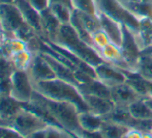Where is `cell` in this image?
Returning a JSON list of instances; mask_svg holds the SVG:
<instances>
[{
    "label": "cell",
    "mask_w": 152,
    "mask_h": 138,
    "mask_svg": "<svg viewBox=\"0 0 152 138\" xmlns=\"http://www.w3.org/2000/svg\"><path fill=\"white\" fill-rule=\"evenodd\" d=\"M33 86L38 94L46 98L60 102L72 103L78 107L80 112L89 111L84 97L74 84L55 78L53 80L33 83Z\"/></svg>",
    "instance_id": "1"
},
{
    "label": "cell",
    "mask_w": 152,
    "mask_h": 138,
    "mask_svg": "<svg viewBox=\"0 0 152 138\" xmlns=\"http://www.w3.org/2000/svg\"><path fill=\"white\" fill-rule=\"evenodd\" d=\"M54 43L67 49L68 51L74 53L77 57L87 62L93 68L104 61L102 56L99 55V53L95 50V48L85 43L78 35L76 30L70 24L61 25L59 33Z\"/></svg>",
    "instance_id": "2"
},
{
    "label": "cell",
    "mask_w": 152,
    "mask_h": 138,
    "mask_svg": "<svg viewBox=\"0 0 152 138\" xmlns=\"http://www.w3.org/2000/svg\"><path fill=\"white\" fill-rule=\"evenodd\" d=\"M34 97L38 99L51 112L55 120L59 123V125L68 132L80 134L82 128L79 123V113L80 110L78 107L72 103L68 102H60V101H55L48 99L46 97L38 94L36 90H34Z\"/></svg>",
    "instance_id": "3"
},
{
    "label": "cell",
    "mask_w": 152,
    "mask_h": 138,
    "mask_svg": "<svg viewBox=\"0 0 152 138\" xmlns=\"http://www.w3.org/2000/svg\"><path fill=\"white\" fill-rule=\"evenodd\" d=\"M97 13H104L120 24L137 33L140 27L139 20L124 6L120 0H98L95 3Z\"/></svg>",
    "instance_id": "4"
},
{
    "label": "cell",
    "mask_w": 152,
    "mask_h": 138,
    "mask_svg": "<svg viewBox=\"0 0 152 138\" xmlns=\"http://www.w3.org/2000/svg\"><path fill=\"white\" fill-rule=\"evenodd\" d=\"M26 25L20 10L15 3L0 4V26L5 38H16Z\"/></svg>",
    "instance_id": "5"
},
{
    "label": "cell",
    "mask_w": 152,
    "mask_h": 138,
    "mask_svg": "<svg viewBox=\"0 0 152 138\" xmlns=\"http://www.w3.org/2000/svg\"><path fill=\"white\" fill-rule=\"evenodd\" d=\"M34 86L28 71L15 70L10 77V97L19 102H30L34 94Z\"/></svg>",
    "instance_id": "6"
},
{
    "label": "cell",
    "mask_w": 152,
    "mask_h": 138,
    "mask_svg": "<svg viewBox=\"0 0 152 138\" xmlns=\"http://www.w3.org/2000/svg\"><path fill=\"white\" fill-rule=\"evenodd\" d=\"M10 126L16 129L23 136L27 137L35 131L48 128L49 125L40 117H38L36 114H34L33 112L23 107L22 110L10 122Z\"/></svg>",
    "instance_id": "7"
},
{
    "label": "cell",
    "mask_w": 152,
    "mask_h": 138,
    "mask_svg": "<svg viewBox=\"0 0 152 138\" xmlns=\"http://www.w3.org/2000/svg\"><path fill=\"white\" fill-rule=\"evenodd\" d=\"M122 31H123V35H122V43L120 45L122 55L129 66L130 71L137 72L142 50L137 42L136 35L129 28L122 25Z\"/></svg>",
    "instance_id": "8"
},
{
    "label": "cell",
    "mask_w": 152,
    "mask_h": 138,
    "mask_svg": "<svg viewBox=\"0 0 152 138\" xmlns=\"http://www.w3.org/2000/svg\"><path fill=\"white\" fill-rule=\"evenodd\" d=\"M94 71H95L96 78L106 85H108L109 87H112V86L126 81L125 73L109 62H102L94 68Z\"/></svg>",
    "instance_id": "9"
},
{
    "label": "cell",
    "mask_w": 152,
    "mask_h": 138,
    "mask_svg": "<svg viewBox=\"0 0 152 138\" xmlns=\"http://www.w3.org/2000/svg\"><path fill=\"white\" fill-rule=\"evenodd\" d=\"M28 73L33 83L53 80L56 78L52 66L40 55V53L34 55L30 68L28 69Z\"/></svg>",
    "instance_id": "10"
},
{
    "label": "cell",
    "mask_w": 152,
    "mask_h": 138,
    "mask_svg": "<svg viewBox=\"0 0 152 138\" xmlns=\"http://www.w3.org/2000/svg\"><path fill=\"white\" fill-rule=\"evenodd\" d=\"M97 17L99 20L100 29L109 36V38L113 44L120 47L122 43V35H123L122 24L117 22L111 17H109L108 15L104 14V13L98 12Z\"/></svg>",
    "instance_id": "11"
},
{
    "label": "cell",
    "mask_w": 152,
    "mask_h": 138,
    "mask_svg": "<svg viewBox=\"0 0 152 138\" xmlns=\"http://www.w3.org/2000/svg\"><path fill=\"white\" fill-rule=\"evenodd\" d=\"M40 23H42V38H45L44 41L55 42L62 24L49 7L40 12Z\"/></svg>",
    "instance_id": "12"
},
{
    "label": "cell",
    "mask_w": 152,
    "mask_h": 138,
    "mask_svg": "<svg viewBox=\"0 0 152 138\" xmlns=\"http://www.w3.org/2000/svg\"><path fill=\"white\" fill-rule=\"evenodd\" d=\"M15 4L18 6L24 18L25 22L33 28L35 32L42 38V23H40V13L36 10L28 2V0H16Z\"/></svg>",
    "instance_id": "13"
},
{
    "label": "cell",
    "mask_w": 152,
    "mask_h": 138,
    "mask_svg": "<svg viewBox=\"0 0 152 138\" xmlns=\"http://www.w3.org/2000/svg\"><path fill=\"white\" fill-rule=\"evenodd\" d=\"M112 92V100L116 105L120 106H127L132 102L141 99V97L137 94V92L126 82L117 84L111 87Z\"/></svg>",
    "instance_id": "14"
},
{
    "label": "cell",
    "mask_w": 152,
    "mask_h": 138,
    "mask_svg": "<svg viewBox=\"0 0 152 138\" xmlns=\"http://www.w3.org/2000/svg\"><path fill=\"white\" fill-rule=\"evenodd\" d=\"M83 97H84L85 102L88 106L89 111L97 114L102 117L108 115L116 106V104L112 99L91 96V94H84Z\"/></svg>",
    "instance_id": "15"
},
{
    "label": "cell",
    "mask_w": 152,
    "mask_h": 138,
    "mask_svg": "<svg viewBox=\"0 0 152 138\" xmlns=\"http://www.w3.org/2000/svg\"><path fill=\"white\" fill-rule=\"evenodd\" d=\"M99 55L106 62L113 64L119 70L123 71V72H132L128 64L124 60L120 47L117 45L110 43L108 46H106L102 50L99 51Z\"/></svg>",
    "instance_id": "16"
},
{
    "label": "cell",
    "mask_w": 152,
    "mask_h": 138,
    "mask_svg": "<svg viewBox=\"0 0 152 138\" xmlns=\"http://www.w3.org/2000/svg\"><path fill=\"white\" fill-rule=\"evenodd\" d=\"M22 109V102L10 96L0 97V120L4 125H10Z\"/></svg>",
    "instance_id": "17"
},
{
    "label": "cell",
    "mask_w": 152,
    "mask_h": 138,
    "mask_svg": "<svg viewBox=\"0 0 152 138\" xmlns=\"http://www.w3.org/2000/svg\"><path fill=\"white\" fill-rule=\"evenodd\" d=\"M38 53H40V55L50 63V66H52L53 71H54L55 75H56V78L66 81V82H69L78 87V80L76 78V74H75V72L72 69L66 66L65 64L61 63L60 61H58L57 59H55L54 57L47 54V53L44 52H38Z\"/></svg>",
    "instance_id": "18"
},
{
    "label": "cell",
    "mask_w": 152,
    "mask_h": 138,
    "mask_svg": "<svg viewBox=\"0 0 152 138\" xmlns=\"http://www.w3.org/2000/svg\"><path fill=\"white\" fill-rule=\"evenodd\" d=\"M10 59L0 53V96L7 97L10 94V77L15 72Z\"/></svg>",
    "instance_id": "19"
},
{
    "label": "cell",
    "mask_w": 152,
    "mask_h": 138,
    "mask_svg": "<svg viewBox=\"0 0 152 138\" xmlns=\"http://www.w3.org/2000/svg\"><path fill=\"white\" fill-rule=\"evenodd\" d=\"M79 90L81 94H91V96L102 97V98L112 99V92H111V87L102 83L97 78H92L90 81L87 83L82 84L79 86Z\"/></svg>",
    "instance_id": "20"
},
{
    "label": "cell",
    "mask_w": 152,
    "mask_h": 138,
    "mask_svg": "<svg viewBox=\"0 0 152 138\" xmlns=\"http://www.w3.org/2000/svg\"><path fill=\"white\" fill-rule=\"evenodd\" d=\"M140 27L137 33H134L141 50H144L152 45V18L139 20Z\"/></svg>",
    "instance_id": "21"
},
{
    "label": "cell",
    "mask_w": 152,
    "mask_h": 138,
    "mask_svg": "<svg viewBox=\"0 0 152 138\" xmlns=\"http://www.w3.org/2000/svg\"><path fill=\"white\" fill-rule=\"evenodd\" d=\"M104 120V117L90 111H83L79 113V123L82 130L84 131H89V132L100 131Z\"/></svg>",
    "instance_id": "22"
},
{
    "label": "cell",
    "mask_w": 152,
    "mask_h": 138,
    "mask_svg": "<svg viewBox=\"0 0 152 138\" xmlns=\"http://www.w3.org/2000/svg\"><path fill=\"white\" fill-rule=\"evenodd\" d=\"M129 129L130 128L124 126V125L104 120L100 132L102 133L104 138H124L126 133L129 131Z\"/></svg>",
    "instance_id": "23"
},
{
    "label": "cell",
    "mask_w": 152,
    "mask_h": 138,
    "mask_svg": "<svg viewBox=\"0 0 152 138\" xmlns=\"http://www.w3.org/2000/svg\"><path fill=\"white\" fill-rule=\"evenodd\" d=\"M123 4L138 20H142V19H146V18H152L151 2L125 1Z\"/></svg>",
    "instance_id": "24"
},
{
    "label": "cell",
    "mask_w": 152,
    "mask_h": 138,
    "mask_svg": "<svg viewBox=\"0 0 152 138\" xmlns=\"http://www.w3.org/2000/svg\"><path fill=\"white\" fill-rule=\"evenodd\" d=\"M130 115L136 120H152V109L143 98L128 105Z\"/></svg>",
    "instance_id": "25"
},
{
    "label": "cell",
    "mask_w": 152,
    "mask_h": 138,
    "mask_svg": "<svg viewBox=\"0 0 152 138\" xmlns=\"http://www.w3.org/2000/svg\"><path fill=\"white\" fill-rule=\"evenodd\" d=\"M33 57L34 54L30 51V49H26V50L19 51V52L12 54L10 56V59L12 62L16 70L28 71Z\"/></svg>",
    "instance_id": "26"
},
{
    "label": "cell",
    "mask_w": 152,
    "mask_h": 138,
    "mask_svg": "<svg viewBox=\"0 0 152 138\" xmlns=\"http://www.w3.org/2000/svg\"><path fill=\"white\" fill-rule=\"evenodd\" d=\"M49 8L54 14V16L59 20V22L63 24H69L74 8L63 3H52Z\"/></svg>",
    "instance_id": "27"
},
{
    "label": "cell",
    "mask_w": 152,
    "mask_h": 138,
    "mask_svg": "<svg viewBox=\"0 0 152 138\" xmlns=\"http://www.w3.org/2000/svg\"><path fill=\"white\" fill-rule=\"evenodd\" d=\"M69 24L72 25V28H74V29L76 30L77 33H78V35L80 36V38H82V40L84 41L85 43H87L88 45H90V46L93 47V42H92V34L86 29V28L84 27V25L82 24V22H81L80 18H79L78 13H77L76 10H74V12H72V19H70V23H69ZM93 48H94V47H93Z\"/></svg>",
    "instance_id": "28"
},
{
    "label": "cell",
    "mask_w": 152,
    "mask_h": 138,
    "mask_svg": "<svg viewBox=\"0 0 152 138\" xmlns=\"http://www.w3.org/2000/svg\"><path fill=\"white\" fill-rule=\"evenodd\" d=\"M77 13H78V16L80 18L81 22H82V24L84 25V27L91 34H93L94 32H96L97 30L100 29V24L97 15L89 14V13L81 12V10H77Z\"/></svg>",
    "instance_id": "29"
},
{
    "label": "cell",
    "mask_w": 152,
    "mask_h": 138,
    "mask_svg": "<svg viewBox=\"0 0 152 138\" xmlns=\"http://www.w3.org/2000/svg\"><path fill=\"white\" fill-rule=\"evenodd\" d=\"M137 73L146 80L152 81V58L144 52H141Z\"/></svg>",
    "instance_id": "30"
},
{
    "label": "cell",
    "mask_w": 152,
    "mask_h": 138,
    "mask_svg": "<svg viewBox=\"0 0 152 138\" xmlns=\"http://www.w3.org/2000/svg\"><path fill=\"white\" fill-rule=\"evenodd\" d=\"M72 4L74 10L97 15V10L93 0H72Z\"/></svg>",
    "instance_id": "31"
},
{
    "label": "cell",
    "mask_w": 152,
    "mask_h": 138,
    "mask_svg": "<svg viewBox=\"0 0 152 138\" xmlns=\"http://www.w3.org/2000/svg\"><path fill=\"white\" fill-rule=\"evenodd\" d=\"M92 42H93V47L98 53L104 47L108 46L110 43H112L110 41V38H109V36L102 29L97 30V31L92 34Z\"/></svg>",
    "instance_id": "32"
},
{
    "label": "cell",
    "mask_w": 152,
    "mask_h": 138,
    "mask_svg": "<svg viewBox=\"0 0 152 138\" xmlns=\"http://www.w3.org/2000/svg\"><path fill=\"white\" fill-rule=\"evenodd\" d=\"M0 138H26L10 125L0 124Z\"/></svg>",
    "instance_id": "33"
},
{
    "label": "cell",
    "mask_w": 152,
    "mask_h": 138,
    "mask_svg": "<svg viewBox=\"0 0 152 138\" xmlns=\"http://www.w3.org/2000/svg\"><path fill=\"white\" fill-rule=\"evenodd\" d=\"M28 2L39 13L47 10L50 6V1L49 0H28Z\"/></svg>",
    "instance_id": "34"
},
{
    "label": "cell",
    "mask_w": 152,
    "mask_h": 138,
    "mask_svg": "<svg viewBox=\"0 0 152 138\" xmlns=\"http://www.w3.org/2000/svg\"><path fill=\"white\" fill-rule=\"evenodd\" d=\"M47 129H42V130L35 131V132L31 133L29 136H27L26 138H47Z\"/></svg>",
    "instance_id": "35"
},
{
    "label": "cell",
    "mask_w": 152,
    "mask_h": 138,
    "mask_svg": "<svg viewBox=\"0 0 152 138\" xmlns=\"http://www.w3.org/2000/svg\"><path fill=\"white\" fill-rule=\"evenodd\" d=\"M142 132L136 130V129H129L126 135L124 136V138H142Z\"/></svg>",
    "instance_id": "36"
},
{
    "label": "cell",
    "mask_w": 152,
    "mask_h": 138,
    "mask_svg": "<svg viewBox=\"0 0 152 138\" xmlns=\"http://www.w3.org/2000/svg\"><path fill=\"white\" fill-rule=\"evenodd\" d=\"M49 1H50V4H52V3H63V4H66V5L70 6V7H72V0H49Z\"/></svg>",
    "instance_id": "37"
},
{
    "label": "cell",
    "mask_w": 152,
    "mask_h": 138,
    "mask_svg": "<svg viewBox=\"0 0 152 138\" xmlns=\"http://www.w3.org/2000/svg\"><path fill=\"white\" fill-rule=\"evenodd\" d=\"M145 98H152V81L147 80V97Z\"/></svg>",
    "instance_id": "38"
},
{
    "label": "cell",
    "mask_w": 152,
    "mask_h": 138,
    "mask_svg": "<svg viewBox=\"0 0 152 138\" xmlns=\"http://www.w3.org/2000/svg\"><path fill=\"white\" fill-rule=\"evenodd\" d=\"M142 52H144V53H146V54H148L152 58V45H151V46H149V47H147V48L144 49V50H142Z\"/></svg>",
    "instance_id": "39"
},
{
    "label": "cell",
    "mask_w": 152,
    "mask_h": 138,
    "mask_svg": "<svg viewBox=\"0 0 152 138\" xmlns=\"http://www.w3.org/2000/svg\"><path fill=\"white\" fill-rule=\"evenodd\" d=\"M67 132V134H68V137L69 138H83V137H81L79 134H76V133H72V132H68V131H66Z\"/></svg>",
    "instance_id": "40"
},
{
    "label": "cell",
    "mask_w": 152,
    "mask_h": 138,
    "mask_svg": "<svg viewBox=\"0 0 152 138\" xmlns=\"http://www.w3.org/2000/svg\"><path fill=\"white\" fill-rule=\"evenodd\" d=\"M145 100V102L147 103V104L149 105V107L152 109V98H143Z\"/></svg>",
    "instance_id": "41"
},
{
    "label": "cell",
    "mask_w": 152,
    "mask_h": 138,
    "mask_svg": "<svg viewBox=\"0 0 152 138\" xmlns=\"http://www.w3.org/2000/svg\"><path fill=\"white\" fill-rule=\"evenodd\" d=\"M16 0H0V4L2 3H15Z\"/></svg>",
    "instance_id": "42"
},
{
    "label": "cell",
    "mask_w": 152,
    "mask_h": 138,
    "mask_svg": "<svg viewBox=\"0 0 152 138\" xmlns=\"http://www.w3.org/2000/svg\"><path fill=\"white\" fill-rule=\"evenodd\" d=\"M142 138H152V134L151 133H143L142 134Z\"/></svg>",
    "instance_id": "43"
},
{
    "label": "cell",
    "mask_w": 152,
    "mask_h": 138,
    "mask_svg": "<svg viewBox=\"0 0 152 138\" xmlns=\"http://www.w3.org/2000/svg\"><path fill=\"white\" fill-rule=\"evenodd\" d=\"M127 1L132 2H151V0H127ZM152 3V2H151Z\"/></svg>",
    "instance_id": "44"
},
{
    "label": "cell",
    "mask_w": 152,
    "mask_h": 138,
    "mask_svg": "<svg viewBox=\"0 0 152 138\" xmlns=\"http://www.w3.org/2000/svg\"><path fill=\"white\" fill-rule=\"evenodd\" d=\"M2 34H3V31H2V28L0 26V38H2Z\"/></svg>",
    "instance_id": "45"
},
{
    "label": "cell",
    "mask_w": 152,
    "mask_h": 138,
    "mask_svg": "<svg viewBox=\"0 0 152 138\" xmlns=\"http://www.w3.org/2000/svg\"><path fill=\"white\" fill-rule=\"evenodd\" d=\"M64 138H69V137H68V134H67V132H66V135H65V137H64Z\"/></svg>",
    "instance_id": "46"
},
{
    "label": "cell",
    "mask_w": 152,
    "mask_h": 138,
    "mask_svg": "<svg viewBox=\"0 0 152 138\" xmlns=\"http://www.w3.org/2000/svg\"><path fill=\"white\" fill-rule=\"evenodd\" d=\"M120 1L122 2V3H124V2H125V1H127V0H120Z\"/></svg>",
    "instance_id": "47"
},
{
    "label": "cell",
    "mask_w": 152,
    "mask_h": 138,
    "mask_svg": "<svg viewBox=\"0 0 152 138\" xmlns=\"http://www.w3.org/2000/svg\"><path fill=\"white\" fill-rule=\"evenodd\" d=\"M93 1H94V3H96V2H97L98 0H93Z\"/></svg>",
    "instance_id": "48"
},
{
    "label": "cell",
    "mask_w": 152,
    "mask_h": 138,
    "mask_svg": "<svg viewBox=\"0 0 152 138\" xmlns=\"http://www.w3.org/2000/svg\"><path fill=\"white\" fill-rule=\"evenodd\" d=\"M150 133H151V134H152V129H151V131H150Z\"/></svg>",
    "instance_id": "49"
},
{
    "label": "cell",
    "mask_w": 152,
    "mask_h": 138,
    "mask_svg": "<svg viewBox=\"0 0 152 138\" xmlns=\"http://www.w3.org/2000/svg\"><path fill=\"white\" fill-rule=\"evenodd\" d=\"M151 2H152V0H151Z\"/></svg>",
    "instance_id": "50"
}]
</instances>
